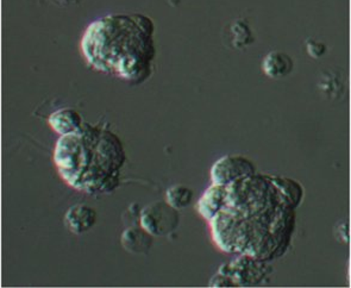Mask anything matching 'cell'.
I'll return each mask as SVG.
<instances>
[{
	"instance_id": "6da1fadb",
	"label": "cell",
	"mask_w": 351,
	"mask_h": 288,
	"mask_svg": "<svg viewBox=\"0 0 351 288\" xmlns=\"http://www.w3.org/2000/svg\"><path fill=\"white\" fill-rule=\"evenodd\" d=\"M304 189L281 176H254L226 185V204L210 219L212 237L226 252L262 261L282 256L295 228Z\"/></svg>"
},
{
	"instance_id": "8fae6325",
	"label": "cell",
	"mask_w": 351,
	"mask_h": 288,
	"mask_svg": "<svg viewBox=\"0 0 351 288\" xmlns=\"http://www.w3.org/2000/svg\"><path fill=\"white\" fill-rule=\"evenodd\" d=\"M293 67L294 62L291 56L281 51H271L262 62L263 72L271 79L287 77L292 73Z\"/></svg>"
},
{
	"instance_id": "52a82bcc",
	"label": "cell",
	"mask_w": 351,
	"mask_h": 288,
	"mask_svg": "<svg viewBox=\"0 0 351 288\" xmlns=\"http://www.w3.org/2000/svg\"><path fill=\"white\" fill-rule=\"evenodd\" d=\"M98 221V213L93 207L86 204H77L69 207L64 215V226L71 232L82 235L95 228Z\"/></svg>"
},
{
	"instance_id": "7a4b0ae2",
	"label": "cell",
	"mask_w": 351,
	"mask_h": 288,
	"mask_svg": "<svg viewBox=\"0 0 351 288\" xmlns=\"http://www.w3.org/2000/svg\"><path fill=\"white\" fill-rule=\"evenodd\" d=\"M155 24L142 14H112L87 27L82 51L90 67L140 85L153 74Z\"/></svg>"
},
{
	"instance_id": "5b68a950",
	"label": "cell",
	"mask_w": 351,
	"mask_h": 288,
	"mask_svg": "<svg viewBox=\"0 0 351 288\" xmlns=\"http://www.w3.org/2000/svg\"><path fill=\"white\" fill-rule=\"evenodd\" d=\"M267 267L266 261L242 254L234 261L221 265L218 272L231 276L239 287H252L261 284L268 276L269 270Z\"/></svg>"
},
{
	"instance_id": "277c9868",
	"label": "cell",
	"mask_w": 351,
	"mask_h": 288,
	"mask_svg": "<svg viewBox=\"0 0 351 288\" xmlns=\"http://www.w3.org/2000/svg\"><path fill=\"white\" fill-rule=\"evenodd\" d=\"M141 228L154 236H167L171 234L179 226L180 215L179 211L165 203L149 204L140 211Z\"/></svg>"
},
{
	"instance_id": "4fadbf2b",
	"label": "cell",
	"mask_w": 351,
	"mask_h": 288,
	"mask_svg": "<svg viewBox=\"0 0 351 288\" xmlns=\"http://www.w3.org/2000/svg\"><path fill=\"white\" fill-rule=\"evenodd\" d=\"M210 287H239V285L234 283V280L229 275L221 274L217 272L216 274L212 276V279L208 281Z\"/></svg>"
},
{
	"instance_id": "3957f363",
	"label": "cell",
	"mask_w": 351,
	"mask_h": 288,
	"mask_svg": "<svg viewBox=\"0 0 351 288\" xmlns=\"http://www.w3.org/2000/svg\"><path fill=\"white\" fill-rule=\"evenodd\" d=\"M54 161L60 176L73 189L88 194L111 193L119 185L125 150L112 131L84 123L80 130L60 137Z\"/></svg>"
},
{
	"instance_id": "7c38bea8",
	"label": "cell",
	"mask_w": 351,
	"mask_h": 288,
	"mask_svg": "<svg viewBox=\"0 0 351 288\" xmlns=\"http://www.w3.org/2000/svg\"><path fill=\"white\" fill-rule=\"evenodd\" d=\"M193 189H189V186L178 184L167 189L166 203L178 211L189 207L193 202Z\"/></svg>"
},
{
	"instance_id": "8992f818",
	"label": "cell",
	"mask_w": 351,
	"mask_h": 288,
	"mask_svg": "<svg viewBox=\"0 0 351 288\" xmlns=\"http://www.w3.org/2000/svg\"><path fill=\"white\" fill-rule=\"evenodd\" d=\"M256 174L252 161L241 155H228L216 161L211 168V179L217 185H230L245 176Z\"/></svg>"
},
{
	"instance_id": "30bf717a",
	"label": "cell",
	"mask_w": 351,
	"mask_h": 288,
	"mask_svg": "<svg viewBox=\"0 0 351 288\" xmlns=\"http://www.w3.org/2000/svg\"><path fill=\"white\" fill-rule=\"evenodd\" d=\"M226 186L213 184L205 191L203 197L199 199L197 210L200 216L210 221L221 211V207L226 204Z\"/></svg>"
},
{
	"instance_id": "ba28073f",
	"label": "cell",
	"mask_w": 351,
	"mask_h": 288,
	"mask_svg": "<svg viewBox=\"0 0 351 288\" xmlns=\"http://www.w3.org/2000/svg\"><path fill=\"white\" fill-rule=\"evenodd\" d=\"M48 123L55 132L64 136L80 130L85 122L77 110L63 108L51 113L48 118Z\"/></svg>"
},
{
	"instance_id": "9c48e42d",
	"label": "cell",
	"mask_w": 351,
	"mask_h": 288,
	"mask_svg": "<svg viewBox=\"0 0 351 288\" xmlns=\"http://www.w3.org/2000/svg\"><path fill=\"white\" fill-rule=\"evenodd\" d=\"M121 242L126 252L135 255H148L153 248L154 236L141 226H134L123 231Z\"/></svg>"
}]
</instances>
